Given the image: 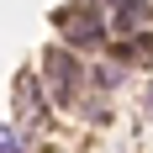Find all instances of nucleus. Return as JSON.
Masks as SVG:
<instances>
[{"instance_id": "f257e3e1", "label": "nucleus", "mask_w": 153, "mask_h": 153, "mask_svg": "<svg viewBox=\"0 0 153 153\" xmlns=\"http://www.w3.org/2000/svg\"><path fill=\"white\" fill-rule=\"evenodd\" d=\"M53 21H58V37L69 48H100L106 42V21H100L95 5H69V11H58Z\"/></svg>"}, {"instance_id": "f03ea898", "label": "nucleus", "mask_w": 153, "mask_h": 153, "mask_svg": "<svg viewBox=\"0 0 153 153\" xmlns=\"http://www.w3.org/2000/svg\"><path fill=\"white\" fill-rule=\"evenodd\" d=\"M42 74H48V95L69 106V100H74V90H79V63H74V53H69V48H48Z\"/></svg>"}, {"instance_id": "7ed1b4c3", "label": "nucleus", "mask_w": 153, "mask_h": 153, "mask_svg": "<svg viewBox=\"0 0 153 153\" xmlns=\"http://www.w3.org/2000/svg\"><path fill=\"white\" fill-rule=\"evenodd\" d=\"M16 116L21 122H37L42 116V90H37L32 74H16Z\"/></svg>"}, {"instance_id": "20e7f679", "label": "nucleus", "mask_w": 153, "mask_h": 153, "mask_svg": "<svg viewBox=\"0 0 153 153\" xmlns=\"http://www.w3.org/2000/svg\"><path fill=\"white\" fill-rule=\"evenodd\" d=\"M148 21V0H116V32H137Z\"/></svg>"}, {"instance_id": "39448f33", "label": "nucleus", "mask_w": 153, "mask_h": 153, "mask_svg": "<svg viewBox=\"0 0 153 153\" xmlns=\"http://www.w3.org/2000/svg\"><path fill=\"white\" fill-rule=\"evenodd\" d=\"M116 53H122V58H143V63H153V37H127Z\"/></svg>"}, {"instance_id": "423d86ee", "label": "nucleus", "mask_w": 153, "mask_h": 153, "mask_svg": "<svg viewBox=\"0 0 153 153\" xmlns=\"http://www.w3.org/2000/svg\"><path fill=\"white\" fill-rule=\"evenodd\" d=\"M21 148H27V137L16 127H0V153H21Z\"/></svg>"}]
</instances>
